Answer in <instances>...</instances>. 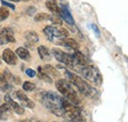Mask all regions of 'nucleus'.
Returning <instances> with one entry per match:
<instances>
[{"instance_id":"1","label":"nucleus","mask_w":128,"mask_h":122,"mask_svg":"<svg viewBox=\"0 0 128 122\" xmlns=\"http://www.w3.org/2000/svg\"><path fill=\"white\" fill-rule=\"evenodd\" d=\"M40 102L48 108L50 112L58 117H63V98L53 92H42L40 94Z\"/></svg>"},{"instance_id":"2","label":"nucleus","mask_w":128,"mask_h":122,"mask_svg":"<svg viewBox=\"0 0 128 122\" xmlns=\"http://www.w3.org/2000/svg\"><path fill=\"white\" fill-rule=\"evenodd\" d=\"M64 74H65V76L67 78V80L74 87H76L81 94H83L87 98H95L98 96V92H96V89L93 86H91L89 83H87L85 80H83L81 77L76 75L75 73H73V72H71L69 70H65Z\"/></svg>"},{"instance_id":"3","label":"nucleus","mask_w":128,"mask_h":122,"mask_svg":"<svg viewBox=\"0 0 128 122\" xmlns=\"http://www.w3.org/2000/svg\"><path fill=\"white\" fill-rule=\"evenodd\" d=\"M56 89L58 92L64 96L65 100H67L68 102L79 106L81 104V100L77 94L76 90L74 89V86L65 79H60L56 82Z\"/></svg>"},{"instance_id":"4","label":"nucleus","mask_w":128,"mask_h":122,"mask_svg":"<svg viewBox=\"0 0 128 122\" xmlns=\"http://www.w3.org/2000/svg\"><path fill=\"white\" fill-rule=\"evenodd\" d=\"M52 54L53 56L55 57L56 60H58L59 62L63 63L65 65H67L68 67H70L71 69L77 71L78 73H80L81 69H82V65H80L76 59L74 58L73 54H69V53H66L62 50L58 49V48H52Z\"/></svg>"},{"instance_id":"5","label":"nucleus","mask_w":128,"mask_h":122,"mask_svg":"<svg viewBox=\"0 0 128 122\" xmlns=\"http://www.w3.org/2000/svg\"><path fill=\"white\" fill-rule=\"evenodd\" d=\"M63 110L64 116H66L71 122H84V116L82 114V110L78 106L68 102L67 100L63 98Z\"/></svg>"},{"instance_id":"6","label":"nucleus","mask_w":128,"mask_h":122,"mask_svg":"<svg viewBox=\"0 0 128 122\" xmlns=\"http://www.w3.org/2000/svg\"><path fill=\"white\" fill-rule=\"evenodd\" d=\"M44 34L48 38V40L51 42L56 44H61L64 38H67L69 34L65 29H58L53 26H46L44 29Z\"/></svg>"},{"instance_id":"7","label":"nucleus","mask_w":128,"mask_h":122,"mask_svg":"<svg viewBox=\"0 0 128 122\" xmlns=\"http://www.w3.org/2000/svg\"><path fill=\"white\" fill-rule=\"evenodd\" d=\"M80 74L83 75V77L88 80L90 83L96 85V86H100L102 83V77L100 72V70L94 65H86L83 66L80 71Z\"/></svg>"},{"instance_id":"8","label":"nucleus","mask_w":128,"mask_h":122,"mask_svg":"<svg viewBox=\"0 0 128 122\" xmlns=\"http://www.w3.org/2000/svg\"><path fill=\"white\" fill-rule=\"evenodd\" d=\"M16 42L14 32L10 28H3L0 30V46L7 44H14Z\"/></svg>"},{"instance_id":"9","label":"nucleus","mask_w":128,"mask_h":122,"mask_svg":"<svg viewBox=\"0 0 128 122\" xmlns=\"http://www.w3.org/2000/svg\"><path fill=\"white\" fill-rule=\"evenodd\" d=\"M16 96L17 98L19 100V102L22 104V106L23 107L25 106V107H28V108H31V109H32L34 107V102L23 91H21V90L17 91Z\"/></svg>"},{"instance_id":"10","label":"nucleus","mask_w":128,"mask_h":122,"mask_svg":"<svg viewBox=\"0 0 128 122\" xmlns=\"http://www.w3.org/2000/svg\"><path fill=\"white\" fill-rule=\"evenodd\" d=\"M4 100H5L6 104H8L11 106L12 110H14L17 114H19V115L24 114V112H25L24 107L22 106L21 104H19L18 102H16L15 100H13L9 94H5V96H4Z\"/></svg>"},{"instance_id":"11","label":"nucleus","mask_w":128,"mask_h":122,"mask_svg":"<svg viewBox=\"0 0 128 122\" xmlns=\"http://www.w3.org/2000/svg\"><path fill=\"white\" fill-rule=\"evenodd\" d=\"M2 59L5 61L8 65H16L17 64V56L15 52H13L10 48H6L3 51Z\"/></svg>"},{"instance_id":"12","label":"nucleus","mask_w":128,"mask_h":122,"mask_svg":"<svg viewBox=\"0 0 128 122\" xmlns=\"http://www.w3.org/2000/svg\"><path fill=\"white\" fill-rule=\"evenodd\" d=\"M46 6L50 12L53 13V15L60 17V13H61V8L58 6L57 2L55 0H48L46 2Z\"/></svg>"},{"instance_id":"13","label":"nucleus","mask_w":128,"mask_h":122,"mask_svg":"<svg viewBox=\"0 0 128 122\" xmlns=\"http://www.w3.org/2000/svg\"><path fill=\"white\" fill-rule=\"evenodd\" d=\"M12 112V108L8 104H0V120H7Z\"/></svg>"},{"instance_id":"14","label":"nucleus","mask_w":128,"mask_h":122,"mask_svg":"<svg viewBox=\"0 0 128 122\" xmlns=\"http://www.w3.org/2000/svg\"><path fill=\"white\" fill-rule=\"evenodd\" d=\"M38 55L40 57V59L44 61H48L50 60L51 58V55H50V51L48 47L44 46H40L38 47Z\"/></svg>"},{"instance_id":"15","label":"nucleus","mask_w":128,"mask_h":122,"mask_svg":"<svg viewBox=\"0 0 128 122\" xmlns=\"http://www.w3.org/2000/svg\"><path fill=\"white\" fill-rule=\"evenodd\" d=\"M60 17L65 20V22L69 25H74V19L71 15V13L69 12V10L67 9V7L62 6L61 7V13H60Z\"/></svg>"},{"instance_id":"16","label":"nucleus","mask_w":128,"mask_h":122,"mask_svg":"<svg viewBox=\"0 0 128 122\" xmlns=\"http://www.w3.org/2000/svg\"><path fill=\"white\" fill-rule=\"evenodd\" d=\"M24 36H25L26 40L31 44H34L38 42V36L34 30H27L24 34Z\"/></svg>"},{"instance_id":"17","label":"nucleus","mask_w":128,"mask_h":122,"mask_svg":"<svg viewBox=\"0 0 128 122\" xmlns=\"http://www.w3.org/2000/svg\"><path fill=\"white\" fill-rule=\"evenodd\" d=\"M73 56H74V58L76 59V61H77L80 65H82V66H86V65H89V64H90L89 59H88L81 51H79V50H75Z\"/></svg>"},{"instance_id":"18","label":"nucleus","mask_w":128,"mask_h":122,"mask_svg":"<svg viewBox=\"0 0 128 122\" xmlns=\"http://www.w3.org/2000/svg\"><path fill=\"white\" fill-rule=\"evenodd\" d=\"M16 54L24 61H30L31 60V54L29 50L25 47H18L16 49Z\"/></svg>"},{"instance_id":"19","label":"nucleus","mask_w":128,"mask_h":122,"mask_svg":"<svg viewBox=\"0 0 128 122\" xmlns=\"http://www.w3.org/2000/svg\"><path fill=\"white\" fill-rule=\"evenodd\" d=\"M60 46H66V47L71 48V49H74V50H78L79 47H80L79 44H78L74 38H64Z\"/></svg>"},{"instance_id":"20","label":"nucleus","mask_w":128,"mask_h":122,"mask_svg":"<svg viewBox=\"0 0 128 122\" xmlns=\"http://www.w3.org/2000/svg\"><path fill=\"white\" fill-rule=\"evenodd\" d=\"M12 89V86L10 85L8 79L6 77L3 75H0V90L2 92H8L9 90Z\"/></svg>"},{"instance_id":"21","label":"nucleus","mask_w":128,"mask_h":122,"mask_svg":"<svg viewBox=\"0 0 128 122\" xmlns=\"http://www.w3.org/2000/svg\"><path fill=\"white\" fill-rule=\"evenodd\" d=\"M38 75L40 77V79H42V80L44 81L46 83H48V84H51V83H52L51 77L49 76V75H48V74L44 72V70L42 69V66H38Z\"/></svg>"},{"instance_id":"22","label":"nucleus","mask_w":128,"mask_h":122,"mask_svg":"<svg viewBox=\"0 0 128 122\" xmlns=\"http://www.w3.org/2000/svg\"><path fill=\"white\" fill-rule=\"evenodd\" d=\"M42 69L44 70V72L48 74V75H51V76L53 77H57L59 74H58V72H57V70L53 67V66H51V65H46V66H44L42 67Z\"/></svg>"},{"instance_id":"23","label":"nucleus","mask_w":128,"mask_h":122,"mask_svg":"<svg viewBox=\"0 0 128 122\" xmlns=\"http://www.w3.org/2000/svg\"><path fill=\"white\" fill-rule=\"evenodd\" d=\"M50 15L46 14V13H38L34 16V21L36 22H42V21H49Z\"/></svg>"},{"instance_id":"24","label":"nucleus","mask_w":128,"mask_h":122,"mask_svg":"<svg viewBox=\"0 0 128 122\" xmlns=\"http://www.w3.org/2000/svg\"><path fill=\"white\" fill-rule=\"evenodd\" d=\"M34 89H36V85H34V83L30 82V81L24 82V84H23V90H24V91L32 92Z\"/></svg>"},{"instance_id":"25","label":"nucleus","mask_w":128,"mask_h":122,"mask_svg":"<svg viewBox=\"0 0 128 122\" xmlns=\"http://www.w3.org/2000/svg\"><path fill=\"white\" fill-rule=\"evenodd\" d=\"M8 17H9V11L4 6L0 7V22L6 20Z\"/></svg>"},{"instance_id":"26","label":"nucleus","mask_w":128,"mask_h":122,"mask_svg":"<svg viewBox=\"0 0 128 122\" xmlns=\"http://www.w3.org/2000/svg\"><path fill=\"white\" fill-rule=\"evenodd\" d=\"M49 21H50L52 24H54V25H58V26H61V24H62V21H61L60 17H58V16H55V15L50 16V18H49Z\"/></svg>"},{"instance_id":"27","label":"nucleus","mask_w":128,"mask_h":122,"mask_svg":"<svg viewBox=\"0 0 128 122\" xmlns=\"http://www.w3.org/2000/svg\"><path fill=\"white\" fill-rule=\"evenodd\" d=\"M26 74H27V76H29V77H31V78H34V77L36 76V71L34 70H32V69H27L26 70Z\"/></svg>"},{"instance_id":"28","label":"nucleus","mask_w":128,"mask_h":122,"mask_svg":"<svg viewBox=\"0 0 128 122\" xmlns=\"http://www.w3.org/2000/svg\"><path fill=\"white\" fill-rule=\"evenodd\" d=\"M1 3L3 4V6H8V7H10L11 9H15V6H14L13 4H10V3L6 2V1H3V0H1Z\"/></svg>"},{"instance_id":"29","label":"nucleus","mask_w":128,"mask_h":122,"mask_svg":"<svg viewBox=\"0 0 128 122\" xmlns=\"http://www.w3.org/2000/svg\"><path fill=\"white\" fill-rule=\"evenodd\" d=\"M92 29L94 30V32H95V34H96V36H100V30H98V27H96V25H92Z\"/></svg>"},{"instance_id":"30","label":"nucleus","mask_w":128,"mask_h":122,"mask_svg":"<svg viewBox=\"0 0 128 122\" xmlns=\"http://www.w3.org/2000/svg\"><path fill=\"white\" fill-rule=\"evenodd\" d=\"M18 122H32V120H30V119H25V120H20Z\"/></svg>"},{"instance_id":"31","label":"nucleus","mask_w":128,"mask_h":122,"mask_svg":"<svg viewBox=\"0 0 128 122\" xmlns=\"http://www.w3.org/2000/svg\"><path fill=\"white\" fill-rule=\"evenodd\" d=\"M9 1H13V2H19V1H29V0H9Z\"/></svg>"},{"instance_id":"32","label":"nucleus","mask_w":128,"mask_h":122,"mask_svg":"<svg viewBox=\"0 0 128 122\" xmlns=\"http://www.w3.org/2000/svg\"><path fill=\"white\" fill-rule=\"evenodd\" d=\"M1 100H2V96H1V94H0V104H1Z\"/></svg>"},{"instance_id":"33","label":"nucleus","mask_w":128,"mask_h":122,"mask_svg":"<svg viewBox=\"0 0 128 122\" xmlns=\"http://www.w3.org/2000/svg\"><path fill=\"white\" fill-rule=\"evenodd\" d=\"M32 122H42V121H32Z\"/></svg>"},{"instance_id":"34","label":"nucleus","mask_w":128,"mask_h":122,"mask_svg":"<svg viewBox=\"0 0 128 122\" xmlns=\"http://www.w3.org/2000/svg\"><path fill=\"white\" fill-rule=\"evenodd\" d=\"M0 63H1V57H0Z\"/></svg>"}]
</instances>
